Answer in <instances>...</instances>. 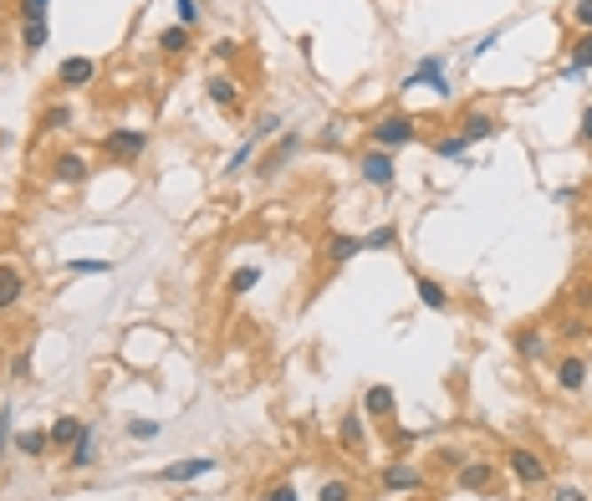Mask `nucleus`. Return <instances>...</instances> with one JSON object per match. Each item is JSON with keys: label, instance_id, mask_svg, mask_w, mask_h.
<instances>
[{"label": "nucleus", "instance_id": "nucleus-25", "mask_svg": "<svg viewBox=\"0 0 592 501\" xmlns=\"http://www.w3.org/2000/svg\"><path fill=\"white\" fill-rule=\"evenodd\" d=\"M20 26H36V21H51V0H20L16 5Z\"/></svg>", "mask_w": 592, "mask_h": 501}, {"label": "nucleus", "instance_id": "nucleus-7", "mask_svg": "<svg viewBox=\"0 0 592 501\" xmlns=\"http://www.w3.org/2000/svg\"><path fill=\"white\" fill-rule=\"evenodd\" d=\"M296 148H302V133H281V139H276V148H271L261 164H256V174H261V179H276V174L296 159Z\"/></svg>", "mask_w": 592, "mask_h": 501}, {"label": "nucleus", "instance_id": "nucleus-34", "mask_svg": "<svg viewBox=\"0 0 592 501\" xmlns=\"http://www.w3.org/2000/svg\"><path fill=\"white\" fill-rule=\"evenodd\" d=\"M159 435V419H128V440H154Z\"/></svg>", "mask_w": 592, "mask_h": 501}, {"label": "nucleus", "instance_id": "nucleus-29", "mask_svg": "<svg viewBox=\"0 0 592 501\" xmlns=\"http://www.w3.org/2000/svg\"><path fill=\"white\" fill-rule=\"evenodd\" d=\"M317 501H352V481H347V476H332V481H322V491H317Z\"/></svg>", "mask_w": 592, "mask_h": 501}, {"label": "nucleus", "instance_id": "nucleus-22", "mask_svg": "<svg viewBox=\"0 0 592 501\" xmlns=\"http://www.w3.org/2000/svg\"><path fill=\"white\" fill-rule=\"evenodd\" d=\"M82 430H87V425H82V419L61 415L57 425H51V430H46V435H51V445H67V450H72V445H77V435H82Z\"/></svg>", "mask_w": 592, "mask_h": 501}, {"label": "nucleus", "instance_id": "nucleus-19", "mask_svg": "<svg viewBox=\"0 0 592 501\" xmlns=\"http://www.w3.org/2000/svg\"><path fill=\"white\" fill-rule=\"evenodd\" d=\"M92 460H98V435H92V430H82L77 445H72V456H67V465H72V471H87Z\"/></svg>", "mask_w": 592, "mask_h": 501}, {"label": "nucleus", "instance_id": "nucleus-42", "mask_svg": "<svg viewBox=\"0 0 592 501\" xmlns=\"http://www.w3.org/2000/svg\"><path fill=\"white\" fill-rule=\"evenodd\" d=\"M11 445V410H0V450Z\"/></svg>", "mask_w": 592, "mask_h": 501}, {"label": "nucleus", "instance_id": "nucleus-9", "mask_svg": "<svg viewBox=\"0 0 592 501\" xmlns=\"http://www.w3.org/2000/svg\"><path fill=\"white\" fill-rule=\"evenodd\" d=\"M87 159H82V154H61V159H51V179H57V185H82V179H87Z\"/></svg>", "mask_w": 592, "mask_h": 501}, {"label": "nucleus", "instance_id": "nucleus-20", "mask_svg": "<svg viewBox=\"0 0 592 501\" xmlns=\"http://www.w3.org/2000/svg\"><path fill=\"white\" fill-rule=\"evenodd\" d=\"M337 440H343L347 450H363V410H352V415L337 419Z\"/></svg>", "mask_w": 592, "mask_h": 501}, {"label": "nucleus", "instance_id": "nucleus-21", "mask_svg": "<svg viewBox=\"0 0 592 501\" xmlns=\"http://www.w3.org/2000/svg\"><path fill=\"white\" fill-rule=\"evenodd\" d=\"M495 118H490V113H470L465 123H460V133H465V144H480V139H490V133H495Z\"/></svg>", "mask_w": 592, "mask_h": 501}, {"label": "nucleus", "instance_id": "nucleus-31", "mask_svg": "<svg viewBox=\"0 0 592 501\" xmlns=\"http://www.w3.org/2000/svg\"><path fill=\"white\" fill-rule=\"evenodd\" d=\"M46 36H51V21L20 26V42H26V52H41V46H46Z\"/></svg>", "mask_w": 592, "mask_h": 501}, {"label": "nucleus", "instance_id": "nucleus-44", "mask_svg": "<svg viewBox=\"0 0 592 501\" xmlns=\"http://www.w3.org/2000/svg\"><path fill=\"white\" fill-rule=\"evenodd\" d=\"M572 297H577V307H592V287H588V282H582V287H577Z\"/></svg>", "mask_w": 592, "mask_h": 501}, {"label": "nucleus", "instance_id": "nucleus-15", "mask_svg": "<svg viewBox=\"0 0 592 501\" xmlns=\"http://www.w3.org/2000/svg\"><path fill=\"white\" fill-rule=\"evenodd\" d=\"M20 297H26V276H20L16 266H0V313L16 307Z\"/></svg>", "mask_w": 592, "mask_h": 501}, {"label": "nucleus", "instance_id": "nucleus-43", "mask_svg": "<svg viewBox=\"0 0 592 501\" xmlns=\"http://www.w3.org/2000/svg\"><path fill=\"white\" fill-rule=\"evenodd\" d=\"M582 144H592V103L582 107Z\"/></svg>", "mask_w": 592, "mask_h": 501}, {"label": "nucleus", "instance_id": "nucleus-37", "mask_svg": "<svg viewBox=\"0 0 592 501\" xmlns=\"http://www.w3.org/2000/svg\"><path fill=\"white\" fill-rule=\"evenodd\" d=\"M572 21L577 31H592V0H572Z\"/></svg>", "mask_w": 592, "mask_h": 501}, {"label": "nucleus", "instance_id": "nucleus-18", "mask_svg": "<svg viewBox=\"0 0 592 501\" xmlns=\"http://www.w3.org/2000/svg\"><path fill=\"white\" fill-rule=\"evenodd\" d=\"M159 52H163V57H184V52H189V26H179V21L163 26V31H159Z\"/></svg>", "mask_w": 592, "mask_h": 501}, {"label": "nucleus", "instance_id": "nucleus-27", "mask_svg": "<svg viewBox=\"0 0 592 501\" xmlns=\"http://www.w3.org/2000/svg\"><path fill=\"white\" fill-rule=\"evenodd\" d=\"M256 282H261V266H235L230 272V297H245Z\"/></svg>", "mask_w": 592, "mask_h": 501}, {"label": "nucleus", "instance_id": "nucleus-24", "mask_svg": "<svg viewBox=\"0 0 592 501\" xmlns=\"http://www.w3.org/2000/svg\"><path fill=\"white\" fill-rule=\"evenodd\" d=\"M434 154H439V159H460V164H465V159H470L465 133H445V139H434Z\"/></svg>", "mask_w": 592, "mask_h": 501}, {"label": "nucleus", "instance_id": "nucleus-28", "mask_svg": "<svg viewBox=\"0 0 592 501\" xmlns=\"http://www.w3.org/2000/svg\"><path fill=\"white\" fill-rule=\"evenodd\" d=\"M46 445H51V435H46V430H20V435H16V450H20V456H41Z\"/></svg>", "mask_w": 592, "mask_h": 501}, {"label": "nucleus", "instance_id": "nucleus-10", "mask_svg": "<svg viewBox=\"0 0 592 501\" xmlns=\"http://www.w3.org/2000/svg\"><path fill=\"white\" fill-rule=\"evenodd\" d=\"M383 486L388 491H424V471H419V465H388Z\"/></svg>", "mask_w": 592, "mask_h": 501}, {"label": "nucleus", "instance_id": "nucleus-4", "mask_svg": "<svg viewBox=\"0 0 592 501\" xmlns=\"http://www.w3.org/2000/svg\"><path fill=\"white\" fill-rule=\"evenodd\" d=\"M506 465H510V476L521 481V486H547V460L536 456V450H526V445H516V450H510L506 456Z\"/></svg>", "mask_w": 592, "mask_h": 501}, {"label": "nucleus", "instance_id": "nucleus-6", "mask_svg": "<svg viewBox=\"0 0 592 501\" xmlns=\"http://www.w3.org/2000/svg\"><path fill=\"white\" fill-rule=\"evenodd\" d=\"M358 174H363L367 185L388 189V185H393V174H399V164H393V154H388V148H367L363 159H358Z\"/></svg>", "mask_w": 592, "mask_h": 501}, {"label": "nucleus", "instance_id": "nucleus-23", "mask_svg": "<svg viewBox=\"0 0 592 501\" xmlns=\"http://www.w3.org/2000/svg\"><path fill=\"white\" fill-rule=\"evenodd\" d=\"M516 354L536 363V358L547 354V333H536V328H521V333H516Z\"/></svg>", "mask_w": 592, "mask_h": 501}, {"label": "nucleus", "instance_id": "nucleus-39", "mask_svg": "<svg viewBox=\"0 0 592 501\" xmlns=\"http://www.w3.org/2000/svg\"><path fill=\"white\" fill-rule=\"evenodd\" d=\"M261 501H296V486H291V481H281V486H271Z\"/></svg>", "mask_w": 592, "mask_h": 501}, {"label": "nucleus", "instance_id": "nucleus-30", "mask_svg": "<svg viewBox=\"0 0 592 501\" xmlns=\"http://www.w3.org/2000/svg\"><path fill=\"white\" fill-rule=\"evenodd\" d=\"M399 246V230L393 226H378L373 235H363V250H393Z\"/></svg>", "mask_w": 592, "mask_h": 501}, {"label": "nucleus", "instance_id": "nucleus-5", "mask_svg": "<svg viewBox=\"0 0 592 501\" xmlns=\"http://www.w3.org/2000/svg\"><path fill=\"white\" fill-rule=\"evenodd\" d=\"M209 471H215V456H189V460H169L159 471V481L163 486H189V481L209 476Z\"/></svg>", "mask_w": 592, "mask_h": 501}, {"label": "nucleus", "instance_id": "nucleus-41", "mask_svg": "<svg viewBox=\"0 0 592 501\" xmlns=\"http://www.w3.org/2000/svg\"><path fill=\"white\" fill-rule=\"evenodd\" d=\"M495 42H501V31H485V36H480V46H470V52H475V57H485Z\"/></svg>", "mask_w": 592, "mask_h": 501}, {"label": "nucleus", "instance_id": "nucleus-8", "mask_svg": "<svg viewBox=\"0 0 592 501\" xmlns=\"http://www.w3.org/2000/svg\"><path fill=\"white\" fill-rule=\"evenodd\" d=\"M92 77H98V62H92V57H67V62L57 67V83L61 87H87Z\"/></svg>", "mask_w": 592, "mask_h": 501}, {"label": "nucleus", "instance_id": "nucleus-35", "mask_svg": "<svg viewBox=\"0 0 592 501\" xmlns=\"http://www.w3.org/2000/svg\"><path fill=\"white\" fill-rule=\"evenodd\" d=\"M174 11H179V26H200V0H174Z\"/></svg>", "mask_w": 592, "mask_h": 501}, {"label": "nucleus", "instance_id": "nucleus-3", "mask_svg": "<svg viewBox=\"0 0 592 501\" xmlns=\"http://www.w3.org/2000/svg\"><path fill=\"white\" fill-rule=\"evenodd\" d=\"M399 87H404V92H414V87H434L439 98H449V92H454V87H449V77H445V57H424V62L414 67Z\"/></svg>", "mask_w": 592, "mask_h": 501}, {"label": "nucleus", "instance_id": "nucleus-13", "mask_svg": "<svg viewBox=\"0 0 592 501\" xmlns=\"http://www.w3.org/2000/svg\"><path fill=\"white\" fill-rule=\"evenodd\" d=\"M582 72H592V31H582V36H577V46H572V62L562 67V77H582Z\"/></svg>", "mask_w": 592, "mask_h": 501}, {"label": "nucleus", "instance_id": "nucleus-33", "mask_svg": "<svg viewBox=\"0 0 592 501\" xmlns=\"http://www.w3.org/2000/svg\"><path fill=\"white\" fill-rule=\"evenodd\" d=\"M256 144H261V139H245V144L235 148V154H230V164H225V174H235V169H245V164H250V154H256Z\"/></svg>", "mask_w": 592, "mask_h": 501}, {"label": "nucleus", "instance_id": "nucleus-12", "mask_svg": "<svg viewBox=\"0 0 592 501\" xmlns=\"http://www.w3.org/2000/svg\"><path fill=\"white\" fill-rule=\"evenodd\" d=\"M363 415H373V419H388V415H393V389H388V384H367Z\"/></svg>", "mask_w": 592, "mask_h": 501}, {"label": "nucleus", "instance_id": "nucleus-16", "mask_svg": "<svg viewBox=\"0 0 592 501\" xmlns=\"http://www.w3.org/2000/svg\"><path fill=\"white\" fill-rule=\"evenodd\" d=\"M414 292H419V302H424L429 313H449V292L434 282V276H419V282H414Z\"/></svg>", "mask_w": 592, "mask_h": 501}, {"label": "nucleus", "instance_id": "nucleus-26", "mask_svg": "<svg viewBox=\"0 0 592 501\" xmlns=\"http://www.w3.org/2000/svg\"><path fill=\"white\" fill-rule=\"evenodd\" d=\"M204 92H209V103L235 107V83H230V77H209V83H204Z\"/></svg>", "mask_w": 592, "mask_h": 501}, {"label": "nucleus", "instance_id": "nucleus-36", "mask_svg": "<svg viewBox=\"0 0 592 501\" xmlns=\"http://www.w3.org/2000/svg\"><path fill=\"white\" fill-rule=\"evenodd\" d=\"M67 123H72V107H46V113H41V128H67Z\"/></svg>", "mask_w": 592, "mask_h": 501}, {"label": "nucleus", "instance_id": "nucleus-38", "mask_svg": "<svg viewBox=\"0 0 592 501\" xmlns=\"http://www.w3.org/2000/svg\"><path fill=\"white\" fill-rule=\"evenodd\" d=\"M551 501H588V491L572 486V481H562V486H551Z\"/></svg>", "mask_w": 592, "mask_h": 501}, {"label": "nucleus", "instance_id": "nucleus-32", "mask_svg": "<svg viewBox=\"0 0 592 501\" xmlns=\"http://www.w3.org/2000/svg\"><path fill=\"white\" fill-rule=\"evenodd\" d=\"M276 128H281V118H276V113H261V118H256V128H250V139H276Z\"/></svg>", "mask_w": 592, "mask_h": 501}, {"label": "nucleus", "instance_id": "nucleus-11", "mask_svg": "<svg viewBox=\"0 0 592 501\" xmlns=\"http://www.w3.org/2000/svg\"><path fill=\"white\" fill-rule=\"evenodd\" d=\"M556 384H562L567 394L588 389V358H562V363H556Z\"/></svg>", "mask_w": 592, "mask_h": 501}, {"label": "nucleus", "instance_id": "nucleus-1", "mask_svg": "<svg viewBox=\"0 0 592 501\" xmlns=\"http://www.w3.org/2000/svg\"><path fill=\"white\" fill-rule=\"evenodd\" d=\"M367 139H373V148H408L419 144V123L408 118V113H383V118H373V128H367Z\"/></svg>", "mask_w": 592, "mask_h": 501}, {"label": "nucleus", "instance_id": "nucleus-17", "mask_svg": "<svg viewBox=\"0 0 592 501\" xmlns=\"http://www.w3.org/2000/svg\"><path fill=\"white\" fill-rule=\"evenodd\" d=\"M490 481H495V471H490L485 460H465L460 465V491H485Z\"/></svg>", "mask_w": 592, "mask_h": 501}, {"label": "nucleus", "instance_id": "nucleus-2", "mask_svg": "<svg viewBox=\"0 0 592 501\" xmlns=\"http://www.w3.org/2000/svg\"><path fill=\"white\" fill-rule=\"evenodd\" d=\"M143 148H148V133H143V128H113V133H102V154H107L113 164H133Z\"/></svg>", "mask_w": 592, "mask_h": 501}, {"label": "nucleus", "instance_id": "nucleus-40", "mask_svg": "<svg viewBox=\"0 0 592 501\" xmlns=\"http://www.w3.org/2000/svg\"><path fill=\"white\" fill-rule=\"evenodd\" d=\"M592 328L588 322H577V317H567V322H562V338H588Z\"/></svg>", "mask_w": 592, "mask_h": 501}, {"label": "nucleus", "instance_id": "nucleus-14", "mask_svg": "<svg viewBox=\"0 0 592 501\" xmlns=\"http://www.w3.org/2000/svg\"><path fill=\"white\" fill-rule=\"evenodd\" d=\"M327 261H332V266H347V261H352V256H363V241H358V235H332V241H327V250H322Z\"/></svg>", "mask_w": 592, "mask_h": 501}]
</instances>
